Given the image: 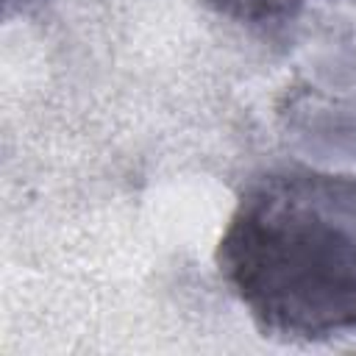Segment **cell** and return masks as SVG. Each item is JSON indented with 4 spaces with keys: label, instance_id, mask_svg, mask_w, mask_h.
Here are the masks:
<instances>
[{
    "label": "cell",
    "instance_id": "cell-2",
    "mask_svg": "<svg viewBox=\"0 0 356 356\" xmlns=\"http://www.w3.org/2000/svg\"><path fill=\"white\" fill-rule=\"evenodd\" d=\"M200 3L214 14L236 22H278V19L295 17L312 0H200ZM348 3H356V0H348Z\"/></svg>",
    "mask_w": 356,
    "mask_h": 356
},
{
    "label": "cell",
    "instance_id": "cell-1",
    "mask_svg": "<svg viewBox=\"0 0 356 356\" xmlns=\"http://www.w3.org/2000/svg\"><path fill=\"white\" fill-rule=\"evenodd\" d=\"M217 267L264 337L356 334V178L303 167L253 178L217 242Z\"/></svg>",
    "mask_w": 356,
    "mask_h": 356
}]
</instances>
